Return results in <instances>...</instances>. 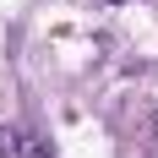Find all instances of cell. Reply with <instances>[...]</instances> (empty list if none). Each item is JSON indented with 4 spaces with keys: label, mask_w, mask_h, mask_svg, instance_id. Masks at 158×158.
<instances>
[{
    "label": "cell",
    "mask_w": 158,
    "mask_h": 158,
    "mask_svg": "<svg viewBox=\"0 0 158 158\" xmlns=\"http://www.w3.org/2000/svg\"><path fill=\"white\" fill-rule=\"evenodd\" d=\"M16 153H22V131L0 126V158H16Z\"/></svg>",
    "instance_id": "obj_1"
},
{
    "label": "cell",
    "mask_w": 158,
    "mask_h": 158,
    "mask_svg": "<svg viewBox=\"0 0 158 158\" xmlns=\"http://www.w3.org/2000/svg\"><path fill=\"white\" fill-rule=\"evenodd\" d=\"M16 158H55V153H49L44 136H22V153H16Z\"/></svg>",
    "instance_id": "obj_2"
}]
</instances>
